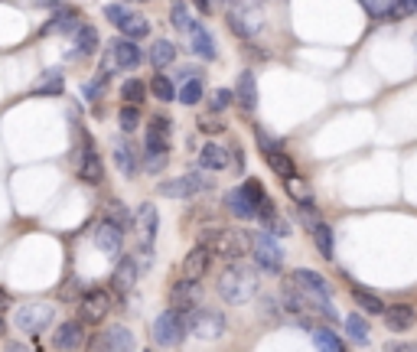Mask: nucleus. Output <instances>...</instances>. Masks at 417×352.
<instances>
[{
    "label": "nucleus",
    "instance_id": "38",
    "mask_svg": "<svg viewBox=\"0 0 417 352\" xmlns=\"http://www.w3.org/2000/svg\"><path fill=\"white\" fill-rule=\"evenodd\" d=\"M352 300L362 307V314H369V316H381V314H385V304H381L375 294L362 290V287H352Z\"/></svg>",
    "mask_w": 417,
    "mask_h": 352
},
{
    "label": "nucleus",
    "instance_id": "49",
    "mask_svg": "<svg viewBox=\"0 0 417 352\" xmlns=\"http://www.w3.org/2000/svg\"><path fill=\"white\" fill-rule=\"evenodd\" d=\"M267 232H271L274 238H290V232L294 229H290V222H284V219H277L274 216V219L267 222Z\"/></svg>",
    "mask_w": 417,
    "mask_h": 352
},
{
    "label": "nucleus",
    "instance_id": "12",
    "mask_svg": "<svg viewBox=\"0 0 417 352\" xmlns=\"http://www.w3.org/2000/svg\"><path fill=\"white\" fill-rule=\"evenodd\" d=\"M111 157H114V167L121 170V176H137V170H141V157H137V147L131 143V137L124 134V137H114L111 143Z\"/></svg>",
    "mask_w": 417,
    "mask_h": 352
},
{
    "label": "nucleus",
    "instance_id": "25",
    "mask_svg": "<svg viewBox=\"0 0 417 352\" xmlns=\"http://www.w3.org/2000/svg\"><path fill=\"white\" fill-rule=\"evenodd\" d=\"M78 180H85L88 186H95V183L104 180V163H101V157H98L92 147L82 150V160H78Z\"/></svg>",
    "mask_w": 417,
    "mask_h": 352
},
{
    "label": "nucleus",
    "instance_id": "32",
    "mask_svg": "<svg viewBox=\"0 0 417 352\" xmlns=\"http://www.w3.org/2000/svg\"><path fill=\"white\" fill-rule=\"evenodd\" d=\"M118 29L131 39H143V36H150V20L143 17V13H127V17L118 23Z\"/></svg>",
    "mask_w": 417,
    "mask_h": 352
},
{
    "label": "nucleus",
    "instance_id": "15",
    "mask_svg": "<svg viewBox=\"0 0 417 352\" xmlns=\"http://www.w3.org/2000/svg\"><path fill=\"white\" fill-rule=\"evenodd\" d=\"M173 121L167 115H153L150 118V127H147V143H143V150H157V153H170L173 141Z\"/></svg>",
    "mask_w": 417,
    "mask_h": 352
},
{
    "label": "nucleus",
    "instance_id": "7",
    "mask_svg": "<svg viewBox=\"0 0 417 352\" xmlns=\"http://www.w3.org/2000/svg\"><path fill=\"white\" fill-rule=\"evenodd\" d=\"M186 326L196 339L208 343V339H218L225 333V316H222V310H212V307H196L186 314Z\"/></svg>",
    "mask_w": 417,
    "mask_h": 352
},
{
    "label": "nucleus",
    "instance_id": "50",
    "mask_svg": "<svg viewBox=\"0 0 417 352\" xmlns=\"http://www.w3.org/2000/svg\"><path fill=\"white\" fill-rule=\"evenodd\" d=\"M190 78H199V69L196 66H180L176 69V76H173V82H180L183 85V82H190Z\"/></svg>",
    "mask_w": 417,
    "mask_h": 352
},
{
    "label": "nucleus",
    "instance_id": "18",
    "mask_svg": "<svg viewBox=\"0 0 417 352\" xmlns=\"http://www.w3.org/2000/svg\"><path fill=\"white\" fill-rule=\"evenodd\" d=\"M186 36H190V49H192V52H196L199 59H206V62H215V59H218L215 36L208 33V27H202L199 20H196V23L190 27V33H186Z\"/></svg>",
    "mask_w": 417,
    "mask_h": 352
},
{
    "label": "nucleus",
    "instance_id": "8",
    "mask_svg": "<svg viewBox=\"0 0 417 352\" xmlns=\"http://www.w3.org/2000/svg\"><path fill=\"white\" fill-rule=\"evenodd\" d=\"M251 258H255L257 271H267V274H277L284 267V251H281V245H277V238L271 232L251 235Z\"/></svg>",
    "mask_w": 417,
    "mask_h": 352
},
{
    "label": "nucleus",
    "instance_id": "6",
    "mask_svg": "<svg viewBox=\"0 0 417 352\" xmlns=\"http://www.w3.org/2000/svg\"><path fill=\"white\" fill-rule=\"evenodd\" d=\"M212 190V176H206V173H183V176H176V180H163L160 186H157V192L160 196H167V199H192V196H199V192Z\"/></svg>",
    "mask_w": 417,
    "mask_h": 352
},
{
    "label": "nucleus",
    "instance_id": "41",
    "mask_svg": "<svg viewBox=\"0 0 417 352\" xmlns=\"http://www.w3.org/2000/svg\"><path fill=\"white\" fill-rule=\"evenodd\" d=\"M101 219H111L114 225H121L124 232H127V229H131V225H134L131 212L124 209V202H118V199H111V202H108V206H104V216H101Z\"/></svg>",
    "mask_w": 417,
    "mask_h": 352
},
{
    "label": "nucleus",
    "instance_id": "31",
    "mask_svg": "<svg viewBox=\"0 0 417 352\" xmlns=\"http://www.w3.org/2000/svg\"><path fill=\"white\" fill-rule=\"evenodd\" d=\"M372 330H369V323H365V316L362 314H349L346 316V336H349V343L352 346H369V339H372Z\"/></svg>",
    "mask_w": 417,
    "mask_h": 352
},
{
    "label": "nucleus",
    "instance_id": "13",
    "mask_svg": "<svg viewBox=\"0 0 417 352\" xmlns=\"http://www.w3.org/2000/svg\"><path fill=\"white\" fill-rule=\"evenodd\" d=\"M92 238H95L98 251H104L108 258H118L124 248V229L121 225H114L111 219H101L95 225V232H92Z\"/></svg>",
    "mask_w": 417,
    "mask_h": 352
},
{
    "label": "nucleus",
    "instance_id": "45",
    "mask_svg": "<svg viewBox=\"0 0 417 352\" xmlns=\"http://www.w3.org/2000/svg\"><path fill=\"white\" fill-rule=\"evenodd\" d=\"M104 85H108V78H92V82H85V85H82V95L88 98V101H98V98L104 95Z\"/></svg>",
    "mask_w": 417,
    "mask_h": 352
},
{
    "label": "nucleus",
    "instance_id": "2",
    "mask_svg": "<svg viewBox=\"0 0 417 352\" xmlns=\"http://www.w3.org/2000/svg\"><path fill=\"white\" fill-rule=\"evenodd\" d=\"M56 323V307L46 304V300H33V304L13 307V326L27 336H39L46 333L49 326Z\"/></svg>",
    "mask_w": 417,
    "mask_h": 352
},
{
    "label": "nucleus",
    "instance_id": "34",
    "mask_svg": "<svg viewBox=\"0 0 417 352\" xmlns=\"http://www.w3.org/2000/svg\"><path fill=\"white\" fill-rule=\"evenodd\" d=\"M310 235H313V241H316V251L330 261V258L336 255V238H332V229L326 225V222H316V225L310 229Z\"/></svg>",
    "mask_w": 417,
    "mask_h": 352
},
{
    "label": "nucleus",
    "instance_id": "23",
    "mask_svg": "<svg viewBox=\"0 0 417 352\" xmlns=\"http://www.w3.org/2000/svg\"><path fill=\"white\" fill-rule=\"evenodd\" d=\"M208 265H212V248L196 245L190 255L183 258V277H192V281H202L208 274Z\"/></svg>",
    "mask_w": 417,
    "mask_h": 352
},
{
    "label": "nucleus",
    "instance_id": "9",
    "mask_svg": "<svg viewBox=\"0 0 417 352\" xmlns=\"http://www.w3.org/2000/svg\"><path fill=\"white\" fill-rule=\"evenodd\" d=\"M212 255L225 258V261H241L245 255H251V235H245L241 229H218Z\"/></svg>",
    "mask_w": 417,
    "mask_h": 352
},
{
    "label": "nucleus",
    "instance_id": "16",
    "mask_svg": "<svg viewBox=\"0 0 417 352\" xmlns=\"http://www.w3.org/2000/svg\"><path fill=\"white\" fill-rule=\"evenodd\" d=\"M92 349H111V352H127V349H137V339L127 326H111V330H104L101 336L92 339Z\"/></svg>",
    "mask_w": 417,
    "mask_h": 352
},
{
    "label": "nucleus",
    "instance_id": "48",
    "mask_svg": "<svg viewBox=\"0 0 417 352\" xmlns=\"http://www.w3.org/2000/svg\"><path fill=\"white\" fill-rule=\"evenodd\" d=\"M196 127H199L202 134H222L225 131V124L218 121V118H208V115H202L199 121H196Z\"/></svg>",
    "mask_w": 417,
    "mask_h": 352
},
{
    "label": "nucleus",
    "instance_id": "28",
    "mask_svg": "<svg viewBox=\"0 0 417 352\" xmlns=\"http://www.w3.org/2000/svg\"><path fill=\"white\" fill-rule=\"evenodd\" d=\"M199 167L208 173H218L228 167V147H218V143L208 141L206 147L199 150Z\"/></svg>",
    "mask_w": 417,
    "mask_h": 352
},
{
    "label": "nucleus",
    "instance_id": "1",
    "mask_svg": "<svg viewBox=\"0 0 417 352\" xmlns=\"http://www.w3.org/2000/svg\"><path fill=\"white\" fill-rule=\"evenodd\" d=\"M255 294H257V271L232 261V265L222 271V277H218V297L232 307H241Z\"/></svg>",
    "mask_w": 417,
    "mask_h": 352
},
{
    "label": "nucleus",
    "instance_id": "33",
    "mask_svg": "<svg viewBox=\"0 0 417 352\" xmlns=\"http://www.w3.org/2000/svg\"><path fill=\"white\" fill-rule=\"evenodd\" d=\"M176 59V43L173 39H157L150 46V66L160 72V69H167Z\"/></svg>",
    "mask_w": 417,
    "mask_h": 352
},
{
    "label": "nucleus",
    "instance_id": "5",
    "mask_svg": "<svg viewBox=\"0 0 417 352\" xmlns=\"http://www.w3.org/2000/svg\"><path fill=\"white\" fill-rule=\"evenodd\" d=\"M267 192L257 180H245L241 186L225 192V209L235 216V219H255L257 216V202L264 199Z\"/></svg>",
    "mask_w": 417,
    "mask_h": 352
},
{
    "label": "nucleus",
    "instance_id": "53",
    "mask_svg": "<svg viewBox=\"0 0 417 352\" xmlns=\"http://www.w3.org/2000/svg\"><path fill=\"white\" fill-rule=\"evenodd\" d=\"M76 290H82V284H78V281H72V284H69L66 290H62V297L69 300V297H76Z\"/></svg>",
    "mask_w": 417,
    "mask_h": 352
},
{
    "label": "nucleus",
    "instance_id": "22",
    "mask_svg": "<svg viewBox=\"0 0 417 352\" xmlns=\"http://www.w3.org/2000/svg\"><path fill=\"white\" fill-rule=\"evenodd\" d=\"M141 261L134 255H124L121 261H118V267H114V274H111V281H114V290L118 294H124V290H131L134 284H137V277H141Z\"/></svg>",
    "mask_w": 417,
    "mask_h": 352
},
{
    "label": "nucleus",
    "instance_id": "42",
    "mask_svg": "<svg viewBox=\"0 0 417 352\" xmlns=\"http://www.w3.org/2000/svg\"><path fill=\"white\" fill-rule=\"evenodd\" d=\"M414 13H417V0H388V7H385L388 20H408Z\"/></svg>",
    "mask_w": 417,
    "mask_h": 352
},
{
    "label": "nucleus",
    "instance_id": "3",
    "mask_svg": "<svg viewBox=\"0 0 417 352\" xmlns=\"http://www.w3.org/2000/svg\"><path fill=\"white\" fill-rule=\"evenodd\" d=\"M134 229H137V261H141V267H147L153 255V241H157V229H160V212L153 202H143L137 209Z\"/></svg>",
    "mask_w": 417,
    "mask_h": 352
},
{
    "label": "nucleus",
    "instance_id": "11",
    "mask_svg": "<svg viewBox=\"0 0 417 352\" xmlns=\"http://www.w3.org/2000/svg\"><path fill=\"white\" fill-rule=\"evenodd\" d=\"M225 20H228V29H232L235 36H241V39H255L257 29H261V13H257L255 7H241V3H235V7H228Z\"/></svg>",
    "mask_w": 417,
    "mask_h": 352
},
{
    "label": "nucleus",
    "instance_id": "47",
    "mask_svg": "<svg viewBox=\"0 0 417 352\" xmlns=\"http://www.w3.org/2000/svg\"><path fill=\"white\" fill-rule=\"evenodd\" d=\"M127 13H131V10L124 7V3H108V7H104V20H108V23H114V27H118V23H121Z\"/></svg>",
    "mask_w": 417,
    "mask_h": 352
},
{
    "label": "nucleus",
    "instance_id": "39",
    "mask_svg": "<svg viewBox=\"0 0 417 352\" xmlns=\"http://www.w3.org/2000/svg\"><path fill=\"white\" fill-rule=\"evenodd\" d=\"M121 98L127 105H143V98H147V85H143L141 78H124L121 82Z\"/></svg>",
    "mask_w": 417,
    "mask_h": 352
},
{
    "label": "nucleus",
    "instance_id": "52",
    "mask_svg": "<svg viewBox=\"0 0 417 352\" xmlns=\"http://www.w3.org/2000/svg\"><path fill=\"white\" fill-rule=\"evenodd\" d=\"M391 349L395 352H417V343H395Z\"/></svg>",
    "mask_w": 417,
    "mask_h": 352
},
{
    "label": "nucleus",
    "instance_id": "26",
    "mask_svg": "<svg viewBox=\"0 0 417 352\" xmlns=\"http://www.w3.org/2000/svg\"><path fill=\"white\" fill-rule=\"evenodd\" d=\"M235 101L245 111H255L257 108V82H255V72L248 69V72H241L235 82Z\"/></svg>",
    "mask_w": 417,
    "mask_h": 352
},
{
    "label": "nucleus",
    "instance_id": "55",
    "mask_svg": "<svg viewBox=\"0 0 417 352\" xmlns=\"http://www.w3.org/2000/svg\"><path fill=\"white\" fill-rule=\"evenodd\" d=\"M131 3H147V0H131Z\"/></svg>",
    "mask_w": 417,
    "mask_h": 352
},
{
    "label": "nucleus",
    "instance_id": "44",
    "mask_svg": "<svg viewBox=\"0 0 417 352\" xmlns=\"http://www.w3.org/2000/svg\"><path fill=\"white\" fill-rule=\"evenodd\" d=\"M167 163H170V153H157V150H143V170L157 176V173L167 170Z\"/></svg>",
    "mask_w": 417,
    "mask_h": 352
},
{
    "label": "nucleus",
    "instance_id": "17",
    "mask_svg": "<svg viewBox=\"0 0 417 352\" xmlns=\"http://www.w3.org/2000/svg\"><path fill=\"white\" fill-rule=\"evenodd\" d=\"M170 307H173V310H180V314L196 310V307H199V281H192V277L176 281L173 290H170Z\"/></svg>",
    "mask_w": 417,
    "mask_h": 352
},
{
    "label": "nucleus",
    "instance_id": "20",
    "mask_svg": "<svg viewBox=\"0 0 417 352\" xmlns=\"http://www.w3.org/2000/svg\"><path fill=\"white\" fill-rule=\"evenodd\" d=\"M98 29L82 23V27L72 33V49H69V59H85V56H95L98 52Z\"/></svg>",
    "mask_w": 417,
    "mask_h": 352
},
{
    "label": "nucleus",
    "instance_id": "10",
    "mask_svg": "<svg viewBox=\"0 0 417 352\" xmlns=\"http://www.w3.org/2000/svg\"><path fill=\"white\" fill-rule=\"evenodd\" d=\"M108 56L114 59V69L134 72V69L143 62V49L137 46V39L121 36V39H111V43H108Z\"/></svg>",
    "mask_w": 417,
    "mask_h": 352
},
{
    "label": "nucleus",
    "instance_id": "21",
    "mask_svg": "<svg viewBox=\"0 0 417 352\" xmlns=\"http://www.w3.org/2000/svg\"><path fill=\"white\" fill-rule=\"evenodd\" d=\"M52 346L56 349H78V346H85V323L82 320L59 323V330L52 333Z\"/></svg>",
    "mask_w": 417,
    "mask_h": 352
},
{
    "label": "nucleus",
    "instance_id": "43",
    "mask_svg": "<svg viewBox=\"0 0 417 352\" xmlns=\"http://www.w3.org/2000/svg\"><path fill=\"white\" fill-rule=\"evenodd\" d=\"M170 23H173V29H180V33H190V27L196 23V20L190 17V10H186V3H183V0H173Z\"/></svg>",
    "mask_w": 417,
    "mask_h": 352
},
{
    "label": "nucleus",
    "instance_id": "27",
    "mask_svg": "<svg viewBox=\"0 0 417 352\" xmlns=\"http://www.w3.org/2000/svg\"><path fill=\"white\" fill-rule=\"evenodd\" d=\"M78 10H72V7H62V10H56L52 13V20H49L46 27H43V33H76L82 23H78Z\"/></svg>",
    "mask_w": 417,
    "mask_h": 352
},
{
    "label": "nucleus",
    "instance_id": "29",
    "mask_svg": "<svg viewBox=\"0 0 417 352\" xmlns=\"http://www.w3.org/2000/svg\"><path fill=\"white\" fill-rule=\"evenodd\" d=\"M264 160H267V167L281 176V180H290V176H297V163L287 157L281 147H271V150H264Z\"/></svg>",
    "mask_w": 417,
    "mask_h": 352
},
{
    "label": "nucleus",
    "instance_id": "54",
    "mask_svg": "<svg viewBox=\"0 0 417 352\" xmlns=\"http://www.w3.org/2000/svg\"><path fill=\"white\" fill-rule=\"evenodd\" d=\"M362 3H365V7H369L372 13H379V0H362Z\"/></svg>",
    "mask_w": 417,
    "mask_h": 352
},
{
    "label": "nucleus",
    "instance_id": "30",
    "mask_svg": "<svg viewBox=\"0 0 417 352\" xmlns=\"http://www.w3.org/2000/svg\"><path fill=\"white\" fill-rule=\"evenodd\" d=\"M147 92H150L157 101H163V105H170V101H176V82H173L170 76H163V72H157V76L150 78V85H147Z\"/></svg>",
    "mask_w": 417,
    "mask_h": 352
},
{
    "label": "nucleus",
    "instance_id": "35",
    "mask_svg": "<svg viewBox=\"0 0 417 352\" xmlns=\"http://www.w3.org/2000/svg\"><path fill=\"white\" fill-rule=\"evenodd\" d=\"M310 336H313V346H320V349H330V352H342V339L332 333L330 326H310Z\"/></svg>",
    "mask_w": 417,
    "mask_h": 352
},
{
    "label": "nucleus",
    "instance_id": "37",
    "mask_svg": "<svg viewBox=\"0 0 417 352\" xmlns=\"http://www.w3.org/2000/svg\"><path fill=\"white\" fill-rule=\"evenodd\" d=\"M62 88H66V78H62V72H46V78L39 82L29 95L33 98H46V95H62Z\"/></svg>",
    "mask_w": 417,
    "mask_h": 352
},
{
    "label": "nucleus",
    "instance_id": "19",
    "mask_svg": "<svg viewBox=\"0 0 417 352\" xmlns=\"http://www.w3.org/2000/svg\"><path fill=\"white\" fill-rule=\"evenodd\" d=\"M290 281H294L306 297H330L332 294V287L326 284V277L316 274V271H310V267H297L294 274H290Z\"/></svg>",
    "mask_w": 417,
    "mask_h": 352
},
{
    "label": "nucleus",
    "instance_id": "51",
    "mask_svg": "<svg viewBox=\"0 0 417 352\" xmlns=\"http://www.w3.org/2000/svg\"><path fill=\"white\" fill-rule=\"evenodd\" d=\"M192 3H196V10H199L202 17H208V13H212V7H215V0H192Z\"/></svg>",
    "mask_w": 417,
    "mask_h": 352
},
{
    "label": "nucleus",
    "instance_id": "40",
    "mask_svg": "<svg viewBox=\"0 0 417 352\" xmlns=\"http://www.w3.org/2000/svg\"><path fill=\"white\" fill-rule=\"evenodd\" d=\"M118 124H121L124 134L137 131V127H141V105H127V101H124L121 111H118Z\"/></svg>",
    "mask_w": 417,
    "mask_h": 352
},
{
    "label": "nucleus",
    "instance_id": "4",
    "mask_svg": "<svg viewBox=\"0 0 417 352\" xmlns=\"http://www.w3.org/2000/svg\"><path fill=\"white\" fill-rule=\"evenodd\" d=\"M186 336H190L186 314L173 310V307H167V310L153 320V346H160V349H176V346H183Z\"/></svg>",
    "mask_w": 417,
    "mask_h": 352
},
{
    "label": "nucleus",
    "instance_id": "14",
    "mask_svg": "<svg viewBox=\"0 0 417 352\" xmlns=\"http://www.w3.org/2000/svg\"><path fill=\"white\" fill-rule=\"evenodd\" d=\"M111 310V297L104 294V290H85L82 300H78V316H82V323H101L104 316Z\"/></svg>",
    "mask_w": 417,
    "mask_h": 352
},
{
    "label": "nucleus",
    "instance_id": "36",
    "mask_svg": "<svg viewBox=\"0 0 417 352\" xmlns=\"http://www.w3.org/2000/svg\"><path fill=\"white\" fill-rule=\"evenodd\" d=\"M202 95H206V85H202V78H190V82H183L180 92H176V101H183L186 108L199 105Z\"/></svg>",
    "mask_w": 417,
    "mask_h": 352
},
{
    "label": "nucleus",
    "instance_id": "24",
    "mask_svg": "<svg viewBox=\"0 0 417 352\" xmlns=\"http://www.w3.org/2000/svg\"><path fill=\"white\" fill-rule=\"evenodd\" d=\"M381 316H385V326H388L391 333H408L417 320L411 304H391V307H385V314Z\"/></svg>",
    "mask_w": 417,
    "mask_h": 352
},
{
    "label": "nucleus",
    "instance_id": "46",
    "mask_svg": "<svg viewBox=\"0 0 417 352\" xmlns=\"http://www.w3.org/2000/svg\"><path fill=\"white\" fill-rule=\"evenodd\" d=\"M232 101H235V92H232V88H218L215 95H212V101H208V108H212V111H225Z\"/></svg>",
    "mask_w": 417,
    "mask_h": 352
}]
</instances>
